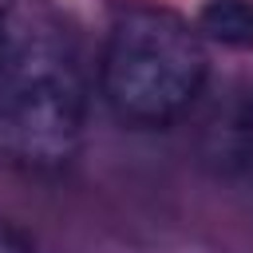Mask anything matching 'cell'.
Wrapping results in <instances>:
<instances>
[{"mask_svg":"<svg viewBox=\"0 0 253 253\" xmlns=\"http://www.w3.org/2000/svg\"><path fill=\"white\" fill-rule=\"evenodd\" d=\"M87 111V83L63 24L36 0L0 12V158L59 166L71 158Z\"/></svg>","mask_w":253,"mask_h":253,"instance_id":"obj_1","label":"cell"},{"mask_svg":"<svg viewBox=\"0 0 253 253\" xmlns=\"http://www.w3.org/2000/svg\"><path fill=\"white\" fill-rule=\"evenodd\" d=\"M206 79L202 40L166 8H130L115 20L103 51V99L123 123L166 126Z\"/></svg>","mask_w":253,"mask_h":253,"instance_id":"obj_2","label":"cell"},{"mask_svg":"<svg viewBox=\"0 0 253 253\" xmlns=\"http://www.w3.org/2000/svg\"><path fill=\"white\" fill-rule=\"evenodd\" d=\"M202 32L233 43V47H253V0H210L198 16Z\"/></svg>","mask_w":253,"mask_h":253,"instance_id":"obj_3","label":"cell"},{"mask_svg":"<svg viewBox=\"0 0 253 253\" xmlns=\"http://www.w3.org/2000/svg\"><path fill=\"white\" fill-rule=\"evenodd\" d=\"M0 253H32V245H28L12 225H0Z\"/></svg>","mask_w":253,"mask_h":253,"instance_id":"obj_4","label":"cell"},{"mask_svg":"<svg viewBox=\"0 0 253 253\" xmlns=\"http://www.w3.org/2000/svg\"><path fill=\"white\" fill-rule=\"evenodd\" d=\"M241 154H245V162H249V170H253V107H249L245 126H241Z\"/></svg>","mask_w":253,"mask_h":253,"instance_id":"obj_5","label":"cell"}]
</instances>
